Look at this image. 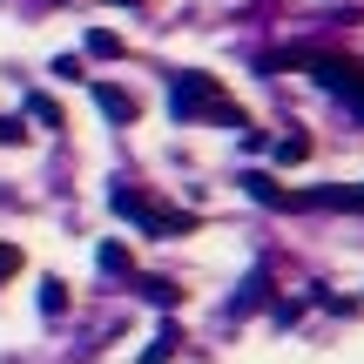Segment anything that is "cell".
<instances>
[{
	"mask_svg": "<svg viewBox=\"0 0 364 364\" xmlns=\"http://www.w3.org/2000/svg\"><path fill=\"white\" fill-rule=\"evenodd\" d=\"M169 108H176V122H223V129H243L236 102H223L216 75H176L169 81Z\"/></svg>",
	"mask_w": 364,
	"mask_h": 364,
	"instance_id": "obj_1",
	"label": "cell"
},
{
	"mask_svg": "<svg viewBox=\"0 0 364 364\" xmlns=\"http://www.w3.org/2000/svg\"><path fill=\"white\" fill-rule=\"evenodd\" d=\"M95 102H102L108 122H135V95H129V88H108V81H102V88H95Z\"/></svg>",
	"mask_w": 364,
	"mask_h": 364,
	"instance_id": "obj_2",
	"label": "cell"
},
{
	"mask_svg": "<svg viewBox=\"0 0 364 364\" xmlns=\"http://www.w3.org/2000/svg\"><path fill=\"white\" fill-rule=\"evenodd\" d=\"M243 189H250V196H257V203H270V209H284V203H290V196H284V189H277V182H270V176H243Z\"/></svg>",
	"mask_w": 364,
	"mask_h": 364,
	"instance_id": "obj_3",
	"label": "cell"
},
{
	"mask_svg": "<svg viewBox=\"0 0 364 364\" xmlns=\"http://www.w3.org/2000/svg\"><path fill=\"white\" fill-rule=\"evenodd\" d=\"M142 297H149V304H162V311H169V304L182 297V290L169 284V277H142Z\"/></svg>",
	"mask_w": 364,
	"mask_h": 364,
	"instance_id": "obj_4",
	"label": "cell"
},
{
	"mask_svg": "<svg viewBox=\"0 0 364 364\" xmlns=\"http://www.w3.org/2000/svg\"><path fill=\"white\" fill-rule=\"evenodd\" d=\"M176 344H182L176 331H156V344L142 351V364H169V358H176Z\"/></svg>",
	"mask_w": 364,
	"mask_h": 364,
	"instance_id": "obj_5",
	"label": "cell"
},
{
	"mask_svg": "<svg viewBox=\"0 0 364 364\" xmlns=\"http://www.w3.org/2000/svg\"><path fill=\"white\" fill-rule=\"evenodd\" d=\"M27 115H34L41 129H61V108H54L48 95H27Z\"/></svg>",
	"mask_w": 364,
	"mask_h": 364,
	"instance_id": "obj_6",
	"label": "cell"
},
{
	"mask_svg": "<svg viewBox=\"0 0 364 364\" xmlns=\"http://www.w3.org/2000/svg\"><path fill=\"white\" fill-rule=\"evenodd\" d=\"M41 311L61 317V311H68V284H54V277H48V284H41Z\"/></svg>",
	"mask_w": 364,
	"mask_h": 364,
	"instance_id": "obj_7",
	"label": "cell"
},
{
	"mask_svg": "<svg viewBox=\"0 0 364 364\" xmlns=\"http://www.w3.org/2000/svg\"><path fill=\"white\" fill-rule=\"evenodd\" d=\"M129 263H135V257H129V243H102V270H108V277H122Z\"/></svg>",
	"mask_w": 364,
	"mask_h": 364,
	"instance_id": "obj_8",
	"label": "cell"
},
{
	"mask_svg": "<svg viewBox=\"0 0 364 364\" xmlns=\"http://www.w3.org/2000/svg\"><path fill=\"white\" fill-rule=\"evenodd\" d=\"M311 156V135H284V142H277V162H304Z\"/></svg>",
	"mask_w": 364,
	"mask_h": 364,
	"instance_id": "obj_9",
	"label": "cell"
},
{
	"mask_svg": "<svg viewBox=\"0 0 364 364\" xmlns=\"http://www.w3.org/2000/svg\"><path fill=\"white\" fill-rule=\"evenodd\" d=\"M88 54H102V61H115V54H122V34H108V27H102V34H88Z\"/></svg>",
	"mask_w": 364,
	"mask_h": 364,
	"instance_id": "obj_10",
	"label": "cell"
},
{
	"mask_svg": "<svg viewBox=\"0 0 364 364\" xmlns=\"http://www.w3.org/2000/svg\"><path fill=\"white\" fill-rule=\"evenodd\" d=\"M7 270H21V250H7V243H0V277H7Z\"/></svg>",
	"mask_w": 364,
	"mask_h": 364,
	"instance_id": "obj_11",
	"label": "cell"
}]
</instances>
